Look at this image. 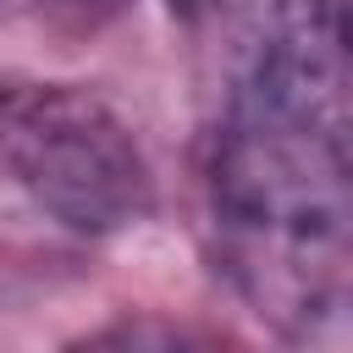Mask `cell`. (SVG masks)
<instances>
[{
    "label": "cell",
    "mask_w": 353,
    "mask_h": 353,
    "mask_svg": "<svg viewBox=\"0 0 353 353\" xmlns=\"http://www.w3.org/2000/svg\"><path fill=\"white\" fill-rule=\"evenodd\" d=\"M204 226L232 292L292 342H353V160L303 110L226 94Z\"/></svg>",
    "instance_id": "1"
},
{
    "label": "cell",
    "mask_w": 353,
    "mask_h": 353,
    "mask_svg": "<svg viewBox=\"0 0 353 353\" xmlns=\"http://www.w3.org/2000/svg\"><path fill=\"white\" fill-rule=\"evenodd\" d=\"M171 6H176L182 17H204V11H215L221 0H171Z\"/></svg>",
    "instance_id": "3"
},
{
    "label": "cell",
    "mask_w": 353,
    "mask_h": 353,
    "mask_svg": "<svg viewBox=\"0 0 353 353\" xmlns=\"http://www.w3.org/2000/svg\"><path fill=\"white\" fill-rule=\"evenodd\" d=\"M0 165L77 237L127 232L154 204V176L132 121L77 83L0 88Z\"/></svg>",
    "instance_id": "2"
}]
</instances>
